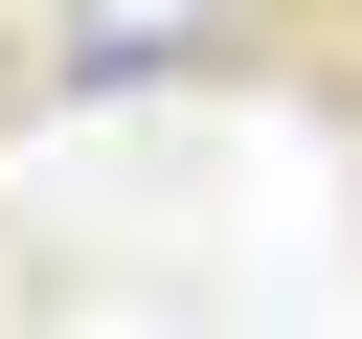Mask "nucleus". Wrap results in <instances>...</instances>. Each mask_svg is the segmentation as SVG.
<instances>
[{
  "mask_svg": "<svg viewBox=\"0 0 362 339\" xmlns=\"http://www.w3.org/2000/svg\"><path fill=\"white\" fill-rule=\"evenodd\" d=\"M249 0H45V90H204Z\"/></svg>",
  "mask_w": 362,
  "mask_h": 339,
  "instance_id": "nucleus-1",
  "label": "nucleus"
}]
</instances>
